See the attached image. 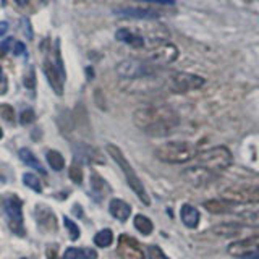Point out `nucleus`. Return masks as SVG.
I'll return each mask as SVG.
<instances>
[{
	"instance_id": "nucleus-1",
	"label": "nucleus",
	"mask_w": 259,
	"mask_h": 259,
	"mask_svg": "<svg viewBox=\"0 0 259 259\" xmlns=\"http://www.w3.org/2000/svg\"><path fill=\"white\" fill-rule=\"evenodd\" d=\"M133 123L149 136H167L180 126V113L170 105H146L135 110Z\"/></svg>"
},
{
	"instance_id": "nucleus-2",
	"label": "nucleus",
	"mask_w": 259,
	"mask_h": 259,
	"mask_svg": "<svg viewBox=\"0 0 259 259\" xmlns=\"http://www.w3.org/2000/svg\"><path fill=\"white\" fill-rule=\"evenodd\" d=\"M154 156L160 162H164V164L175 165V164H186V162L194 160V157L198 156V151L188 141H168L160 144L154 151Z\"/></svg>"
},
{
	"instance_id": "nucleus-3",
	"label": "nucleus",
	"mask_w": 259,
	"mask_h": 259,
	"mask_svg": "<svg viewBox=\"0 0 259 259\" xmlns=\"http://www.w3.org/2000/svg\"><path fill=\"white\" fill-rule=\"evenodd\" d=\"M107 152H109V156L117 162L118 167L121 168V172H123L130 188L135 191V194L141 199V202H143L144 206H151V196L148 194V191H146L143 182L140 180V177L136 175L133 167L130 165V162L123 156V152L120 151V148H117L115 144H107Z\"/></svg>"
},
{
	"instance_id": "nucleus-4",
	"label": "nucleus",
	"mask_w": 259,
	"mask_h": 259,
	"mask_svg": "<svg viewBox=\"0 0 259 259\" xmlns=\"http://www.w3.org/2000/svg\"><path fill=\"white\" fill-rule=\"evenodd\" d=\"M194 159H196L198 165L210 170V172L215 175L224 172V170H227L233 164L232 152L229 148H225V146H215V148L206 149L199 152Z\"/></svg>"
},
{
	"instance_id": "nucleus-5",
	"label": "nucleus",
	"mask_w": 259,
	"mask_h": 259,
	"mask_svg": "<svg viewBox=\"0 0 259 259\" xmlns=\"http://www.w3.org/2000/svg\"><path fill=\"white\" fill-rule=\"evenodd\" d=\"M157 67H154L148 60H140V59H126L121 60L117 65V75L123 79L133 81V79H141V78H152L157 73Z\"/></svg>"
},
{
	"instance_id": "nucleus-6",
	"label": "nucleus",
	"mask_w": 259,
	"mask_h": 259,
	"mask_svg": "<svg viewBox=\"0 0 259 259\" xmlns=\"http://www.w3.org/2000/svg\"><path fill=\"white\" fill-rule=\"evenodd\" d=\"M206 84V78H202L196 73L188 71H177L172 73L167 79V86L175 94H186L191 91H198Z\"/></svg>"
},
{
	"instance_id": "nucleus-7",
	"label": "nucleus",
	"mask_w": 259,
	"mask_h": 259,
	"mask_svg": "<svg viewBox=\"0 0 259 259\" xmlns=\"http://www.w3.org/2000/svg\"><path fill=\"white\" fill-rule=\"evenodd\" d=\"M221 198L232 206L259 204V186L257 185H245V186L225 188L221 193Z\"/></svg>"
},
{
	"instance_id": "nucleus-8",
	"label": "nucleus",
	"mask_w": 259,
	"mask_h": 259,
	"mask_svg": "<svg viewBox=\"0 0 259 259\" xmlns=\"http://www.w3.org/2000/svg\"><path fill=\"white\" fill-rule=\"evenodd\" d=\"M178 59V49L177 46L167 42V40H160V42H156L151 51L148 52V60L149 63H152L154 67H164V65L172 63Z\"/></svg>"
},
{
	"instance_id": "nucleus-9",
	"label": "nucleus",
	"mask_w": 259,
	"mask_h": 259,
	"mask_svg": "<svg viewBox=\"0 0 259 259\" xmlns=\"http://www.w3.org/2000/svg\"><path fill=\"white\" fill-rule=\"evenodd\" d=\"M4 209H5V214H7V221L8 225L13 233L20 235L23 237L24 235V224H23V202L20 198L16 196H7L4 199Z\"/></svg>"
},
{
	"instance_id": "nucleus-10",
	"label": "nucleus",
	"mask_w": 259,
	"mask_h": 259,
	"mask_svg": "<svg viewBox=\"0 0 259 259\" xmlns=\"http://www.w3.org/2000/svg\"><path fill=\"white\" fill-rule=\"evenodd\" d=\"M227 253L241 259H259V235L233 241L227 246Z\"/></svg>"
},
{
	"instance_id": "nucleus-11",
	"label": "nucleus",
	"mask_w": 259,
	"mask_h": 259,
	"mask_svg": "<svg viewBox=\"0 0 259 259\" xmlns=\"http://www.w3.org/2000/svg\"><path fill=\"white\" fill-rule=\"evenodd\" d=\"M182 178L191 186L202 188V186H207L209 183H212L217 178V175L210 172V170L196 164V165H191L188 168H185L182 172Z\"/></svg>"
},
{
	"instance_id": "nucleus-12",
	"label": "nucleus",
	"mask_w": 259,
	"mask_h": 259,
	"mask_svg": "<svg viewBox=\"0 0 259 259\" xmlns=\"http://www.w3.org/2000/svg\"><path fill=\"white\" fill-rule=\"evenodd\" d=\"M117 253L121 259H146L143 249L138 245V241L128 235H120Z\"/></svg>"
},
{
	"instance_id": "nucleus-13",
	"label": "nucleus",
	"mask_w": 259,
	"mask_h": 259,
	"mask_svg": "<svg viewBox=\"0 0 259 259\" xmlns=\"http://www.w3.org/2000/svg\"><path fill=\"white\" fill-rule=\"evenodd\" d=\"M113 13L121 16V18H138V20H152L159 18L160 13L154 8H144V7H121L113 8Z\"/></svg>"
},
{
	"instance_id": "nucleus-14",
	"label": "nucleus",
	"mask_w": 259,
	"mask_h": 259,
	"mask_svg": "<svg viewBox=\"0 0 259 259\" xmlns=\"http://www.w3.org/2000/svg\"><path fill=\"white\" fill-rule=\"evenodd\" d=\"M36 221H37L39 229L42 232L52 233L57 230V217L52 212L51 207H47L44 204H39L36 207Z\"/></svg>"
},
{
	"instance_id": "nucleus-15",
	"label": "nucleus",
	"mask_w": 259,
	"mask_h": 259,
	"mask_svg": "<svg viewBox=\"0 0 259 259\" xmlns=\"http://www.w3.org/2000/svg\"><path fill=\"white\" fill-rule=\"evenodd\" d=\"M44 73H46V78L49 79V84L52 86L54 91L59 96H62L63 94V83H65V79L62 78L59 70H57L55 63H52L51 60H46L44 62Z\"/></svg>"
},
{
	"instance_id": "nucleus-16",
	"label": "nucleus",
	"mask_w": 259,
	"mask_h": 259,
	"mask_svg": "<svg viewBox=\"0 0 259 259\" xmlns=\"http://www.w3.org/2000/svg\"><path fill=\"white\" fill-rule=\"evenodd\" d=\"M180 219L185 227L188 229H196L201 221V214L198 207H194L193 204H183L180 209Z\"/></svg>"
},
{
	"instance_id": "nucleus-17",
	"label": "nucleus",
	"mask_w": 259,
	"mask_h": 259,
	"mask_svg": "<svg viewBox=\"0 0 259 259\" xmlns=\"http://www.w3.org/2000/svg\"><path fill=\"white\" fill-rule=\"evenodd\" d=\"M109 210H110V214L120 222L128 221V217L132 215V206H130L128 202H125L123 199H118V198L112 199L109 202Z\"/></svg>"
},
{
	"instance_id": "nucleus-18",
	"label": "nucleus",
	"mask_w": 259,
	"mask_h": 259,
	"mask_svg": "<svg viewBox=\"0 0 259 259\" xmlns=\"http://www.w3.org/2000/svg\"><path fill=\"white\" fill-rule=\"evenodd\" d=\"M115 37H117V40H120V42H125L133 47H143L146 44V39L141 34H138V32L128 29V28H120L115 32Z\"/></svg>"
},
{
	"instance_id": "nucleus-19",
	"label": "nucleus",
	"mask_w": 259,
	"mask_h": 259,
	"mask_svg": "<svg viewBox=\"0 0 259 259\" xmlns=\"http://www.w3.org/2000/svg\"><path fill=\"white\" fill-rule=\"evenodd\" d=\"M243 230V225L237 224V222H222V224H217L212 227V232L219 237H224V238H233L240 235Z\"/></svg>"
},
{
	"instance_id": "nucleus-20",
	"label": "nucleus",
	"mask_w": 259,
	"mask_h": 259,
	"mask_svg": "<svg viewBox=\"0 0 259 259\" xmlns=\"http://www.w3.org/2000/svg\"><path fill=\"white\" fill-rule=\"evenodd\" d=\"M20 159L24 162L26 165H29V167H32V168H36L39 174H42V175H46V168L40 165V162H39V159L32 154L29 149H26V148H23V149H20Z\"/></svg>"
},
{
	"instance_id": "nucleus-21",
	"label": "nucleus",
	"mask_w": 259,
	"mask_h": 259,
	"mask_svg": "<svg viewBox=\"0 0 259 259\" xmlns=\"http://www.w3.org/2000/svg\"><path fill=\"white\" fill-rule=\"evenodd\" d=\"M135 227H136V230L140 232L141 235H144V237H148V235L152 233L154 230V224L149 217H146L143 214H138L135 215Z\"/></svg>"
},
{
	"instance_id": "nucleus-22",
	"label": "nucleus",
	"mask_w": 259,
	"mask_h": 259,
	"mask_svg": "<svg viewBox=\"0 0 259 259\" xmlns=\"http://www.w3.org/2000/svg\"><path fill=\"white\" fill-rule=\"evenodd\" d=\"M237 219L241 225L259 227V210H241L237 214Z\"/></svg>"
},
{
	"instance_id": "nucleus-23",
	"label": "nucleus",
	"mask_w": 259,
	"mask_h": 259,
	"mask_svg": "<svg viewBox=\"0 0 259 259\" xmlns=\"http://www.w3.org/2000/svg\"><path fill=\"white\" fill-rule=\"evenodd\" d=\"M204 207L209 210L210 214H224V212H229L232 204H229L227 201H215V199H210L204 202Z\"/></svg>"
},
{
	"instance_id": "nucleus-24",
	"label": "nucleus",
	"mask_w": 259,
	"mask_h": 259,
	"mask_svg": "<svg viewBox=\"0 0 259 259\" xmlns=\"http://www.w3.org/2000/svg\"><path fill=\"white\" fill-rule=\"evenodd\" d=\"M112 241H113V233H112V230H109V229L101 230V232L94 237V243H96V245L99 246V248H107V246H110V245H112Z\"/></svg>"
},
{
	"instance_id": "nucleus-25",
	"label": "nucleus",
	"mask_w": 259,
	"mask_h": 259,
	"mask_svg": "<svg viewBox=\"0 0 259 259\" xmlns=\"http://www.w3.org/2000/svg\"><path fill=\"white\" fill-rule=\"evenodd\" d=\"M47 162L54 170H62L65 167V159L59 151H49L47 152Z\"/></svg>"
},
{
	"instance_id": "nucleus-26",
	"label": "nucleus",
	"mask_w": 259,
	"mask_h": 259,
	"mask_svg": "<svg viewBox=\"0 0 259 259\" xmlns=\"http://www.w3.org/2000/svg\"><path fill=\"white\" fill-rule=\"evenodd\" d=\"M23 182L26 186H29L31 190H34L36 193H40L42 191V188H40V182L39 178L34 175V174H24L23 175Z\"/></svg>"
},
{
	"instance_id": "nucleus-27",
	"label": "nucleus",
	"mask_w": 259,
	"mask_h": 259,
	"mask_svg": "<svg viewBox=\"0 0 259 259\" xmlns=\"http://www.w3.org/2000/svg\"><path fill=\"white\" fill-rule=\"evenodd\" d=\"M63 259H88L86 249H79V248H68L63 253Z\"/></svg>"
},
{
	"instance_id": "nucleus-28",
	"label": "nucleus",
	"mask_w": 259,
	"mask_h": 259,
	"mask_svg": "<svg viewBox=\"0 0 259 259\" xmlns=\"http://www.w3.org/2000/svg\"><path fill=\"white\" fill-rule=\"evenodd\" d=\"M63 224H65V227H67V230H68V233H70V238L75 241V240H78V237H79V229H78V225L71 221V219H68V217H65L63 219Z\"/></svg>"
},
{
	"instance_id": "nucleus-29",
	"label": "nucleus",
	"mask_w": 259,
	"mask_h": 259,
	"mask_svg": "<svg viewBox=\"0 0 259 259\" xmlns=\"http://www.w3.org/2000/svg\"><path fill=\"white\" fill-rule=\"evenodd\" d=\"M0 117L7 121H15V110H13L12 105L0 104Z\"/></svg>"
},
{
	"instance_id": "nucleus-30",
	"label": "nucleus",
	"mask_w": 259,
	"mask_h": 259,
	"mask_svg": "<svg viewBox=\"0 0 259 259\" xmlns=\"http://www.w3.org/2000/svg\"><path fill=\"white\" fill-rule=\"evenodd\" d=\"M68 175H70V178L75 183H81L83 182V170H81V167L78 165V164H73L71 167H70V170H68Z\"/></svg>"
},
{
	"instance_id": "nucleus-31",
	"label": "nucleus",
	"mask_w": 259,
	"mask_h": 259,
	"mask_svg": "<svg viewBox=\"0 0 259 259\" xmlns=\"http://www.w3.org/2000/svg\"><path fill=\"white\" fill-rule=\"evenodd\" d=\"M148 257L149 259H168L165 253L159 246H149L148 248Z\"/></svg>"
},
{
	"instance_id": "nucleus-32",
	"label": "nucleus",
	"mask_w": 259,
	"mask_h": 259,
	"mask_svg": "<svg viewBox=\"0 0 259 259\" xmlns=\"http://www.w3.org/2000/svg\"><path fill=\"white\" fill-rule=\"evenodd\" d=\"M34 118H36V115H34V112H32L31 109L23 110L21 115H20L21 125H29V123H32V121H34Z\"/></svg>"
},
{
	"instance_id": "nucleus-33",
	"label": "nucleus",
	"mask_w": 259,
	"mask_h": 259,
	"mask_svg": "<svg viewBox=\"0 0 259 259\" xmlns=\"http://www.w3.org/2000/svg\"><path fill=\"white\" fill-rule=\"evenodd\" d=\"M91 185H93V190L94 191H102V188L105 186L104 180L97 174H93L91 175Z\"/></svg>"
},
{
	"instance_id": "nucleus-34",
	"label": "nucleus",
	"mask_w": 259,
	"mask_h": 259,
	"mask_svg": "<svg viewBox=\"0 0 259 259\" xmlns=\"http://www.w3.org/2000/svg\"><path fill=\"white\" fill-rule=\"evenodd\" d=\"M24 86H26L28 89H32L36 86V76H34V71H29L26 73V76H24Z\"/></svg>"
},
{
	"instance_id": "nucleus-35",
	"label": "nucleus",
	"mask_w": 259,
	"mask_h": 259,
	"mask_svg": "<svg viewBox=\"0 0 259 259\" xmlns=\"http://www.w3.org/2000/svg\"><path fill=\"white\" fill-rule=\"evenodd\" d=\"M23 32H24V36L32 39V31H31V24L28 23V20H23Z\"/></svg>"
},
{
	"instance_id": "nucleus-36",
	"label": "nucleus",
	"mask_w": 259,
	"mask_h": 259,
	"mask_svg": "<svg viewBox=\"0 0 259 259\" xmlns=\"http://www.w3.org/2000/svg\"><path fill=\"white\" fill-rule=\"evenodd\" d=\"M24 52H26V47H24L23 42H16L15 47H13V54L15 55H23Z\"/></svg>"
},
{
	"instance_id": "nucleus-37",
	"label": "nucleus",
	"mask_w": 259,
	"mask_h": 259,
	"mask_svg": "<svg viewBox=\"0 0 259 259\" xmlns=\"http://www.w3.org/2000/svg\"><path fill=\"white\" fill-rule=\"evenodd\" d=\"M141 2H149L157 5H174V0H141Z\"/></svg>"
},
{
	"instance_id": "nucleus-38",
	"label": "nucleus",
	"mask_w": 259,
	"mask_h": 259,
	"mask_svg": "<svg viewBox=\"0 0 259 259\" xmlns=\"http://www.w3.org/2000/svg\"><path fill=\"white\" fill-rule=\"evenodd\" d=\"M8 28H10V24L7 21H0V37H4V34H7Z\"/></svg>"
},
{
	"instance_id": "nucleus-39",
	"label": "nucleus",
	"mask_w": 259,
	"mask_h": 259,
	"mask_svg": "<svg viewBox=\"0 0 259 259\" xmlns=\"http://www.w3.org/2000/svg\"><path fill=\"white\" fill-rule=\"evenodd\" d=\"M15 2L18 4V5H26V4H28V0H15Z\"/></svg>"
},
{
	"instance_id": "nucleus-40",
	"label": "nucleus",
	"mask_w": 259,
	"mask_h": 259,
	"mask_svg": "<svg viewBox=\"0 0 259 259\" xmlns=\"http://www.w3.org/2000/svg\"><path fill=\"white\" fill-rule=\"evenodd\" d=\"M4 79V71H2V68H0V81Z\"/></svg>"
},
{
	"instance_id": "nucleus-41",
	"label": "nucleus",
	"mask_w": 259,
	"mask_h": 259,
	"mask_svg": "<svg viewBox=\"0 0 259 259\" xmlns=\"http://www.w3.org/2000/svg\"><path fill=\"white\" fill-rule=\"evenodd\" d=\"M2 136H4V132H2V128H0V140H2Z\"/></svg>"
},
{
	"instance_id": "nucleus-42",
	"label": "nucleus",
	"mask_w": 259,
	"mask_h": 259,
	"mask_svg": "<svg viewBox=\"0 0 259 259\" xmlns=\"http://www.w3.org/2000/svg\"><path fill=\"white\" fill-rule=\"evenodd\" d=\"M42 2H46V0H42Z\"/></svg>"
},
{
	"instance_id": "nucleus-43",
	"label": "nucleus",
	"mask_w": 259,
	"mask_h": 259,
	"mask_svg": "<svg viewBox=\"0 0 259 259\" xmlns=\"http://www.w3.org/2000/svg\"><path fill=\"white\" fill-rule=\"evenodd\" d=\"M23 259H24V257H23Z\"/></svg>"
}]
</instances>
